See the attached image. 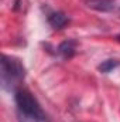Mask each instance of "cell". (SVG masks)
<instances>
[{"mask_svg": "<svg viewBox=\"0 0 120 122\" xmlns=\"http://www.w3.org/2000/svg\"><path fill=\"white\" fill-rule=\"evenodd\" d=\"M116 41H119V43H120V34H117V36H116Z\"/></svg>", "mask_w": 120, "mask_h": 122, "instance_id": "7", "label": "cell"}, {"mask_svg": "<svg viewBox=\"0 0 120 122\" xmlns=\"http://www.w3.org/2000/svg\"><path fill=\"white\" fill-rule=\"evenodd\" d=\"M26 68L23 62L11 56L3 54L1 57V84L6 90L14 88L21 80H24Z\"/></svg>", "mask_w": 120, "mask_h": 122, "instance_id": "2", "label": "cell"}, {"mask_svg": "<svg viewBox=\"0 0 120 122\" xmlns=\"http://www.w3.org/2000/svg\"><path fill=\"white\" fill-rule=\"evenodd\" d=\"M76 53V41L75 40H65L58 46V54L65 60H71Z\"/></svg>", "mask_w": 120, "mask_h": 122, "instance_id": "5", "label": "cell"}, {"mask_svg": "<svg viewBox=\"0 0 120 122\" xmlns=\"http://www.w3.org/2000/svg\"><path fill=\"white\" fill-rule=\"evenodd\" d=\"M14 101L20 122H50L40 102L28 90L17 88L14 91Z\"/></svg>", "mask_w": 120, "mask_h": 122, "instance_id": "1", "label": "cell"}, {"mask_svg": "<svg viewBox=\"0 0 120 122\" xmlns=\"http://www.w3.org/2000/svg\"><path fill=\"white\" fill-rule=\"evenodd\" d=\"M86 6L96 11H112L115 9V0H85Z\"/></svg>", "mask_w": 120, "mask_h": 122, "instance_id": "4", "label": "cell"}, {"mask_svg": "<svg viewBox=\"0 0 120 122\" xmlns=\"http://www.w3.org/2000/svg\"><path fill=\"white\" fill-rule=\"evenodd\" d=\"M47 20H48L50 26H51L54 30L64 29V27L69 23V17H68L65 13H62V11H51V13H48Z\"/></svg>", "mask_w": 120, "mask_h": 122, "instance_id": "3", "label": "cell"}, {"mask_svg": "<svg viewBox=\"0 0 120 122\" xmlns=\"http://www.w3.org/2000/svg\"><path fill=\"white\" fill-rule=\"evenodd\" d=\"M120 65V61L119 60H115V58H109V60H105L102 61L99 65H97V70L103 74H107L110 71H113L115 68H117Z\"/></svg>", "mask_w": 120, "mask_h": 122, "instance_id": "6", "label": "cell"}]
</instances>
